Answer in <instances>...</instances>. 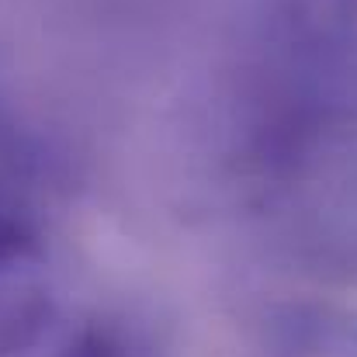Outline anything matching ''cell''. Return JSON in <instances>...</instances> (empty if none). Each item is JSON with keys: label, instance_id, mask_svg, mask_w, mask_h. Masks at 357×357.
Wrapping results in <instances>:
<instances>
[{"label": "cell", "instance_id": "obj_2", "mask_svg": "<svg viewBox=\"0 0 357 357\" xmlns=\"http://www.w3.org/2000/svg\"><path fill=\"white\" fill-rule=\"evenodd\" d=\"M38 260H42V226L31 205L10 184H0V274Z\"/></svg>", "mask_w": 357, "mask_h": 357}, {"label": "cell", "instance_id": "obj_3", "mask_svg": "<svg viewBox=\"0 0 357 357\" xmlns=\"http://www.w3.org/2000/svg\"><path fill=\"white\" fill-rule=\"evenodd\" d=\"M56 357H146L121 330L115 326H84Z\"/></svg>", "mask_w": 357, "mask_h": 357}, {"label": "cell", "instance_id": "obj_1", "mask_svg": "<svg viewBox=\"0 0 357 357\" xmlns=\"http://www.w3.org/2000/svg\"><path fill=\"white\" fill-rule=\"evenodd\" d=\"M49 319V288L38 264L0 274V357L28 347Z\"/></svg>", "mask_w": 357, "mask_h": 357}]
</instances>
